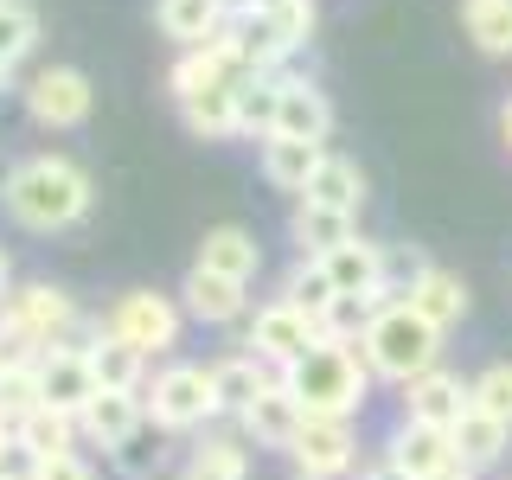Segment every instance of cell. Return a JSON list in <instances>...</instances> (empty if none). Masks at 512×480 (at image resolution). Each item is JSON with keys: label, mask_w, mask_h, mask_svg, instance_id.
I'll list each match as a JSON object with an SVG mask.
<instances>
[{"label": "cell", "mask_w": 512, "mask_h": 480, "mask_svg": "<svg viewBox=\"0 0 512 480\" xmlns=\"http://www.w3.org/2000/svg\"><path fill=\"white\" fill-rule=\"evenodd\" d=\"M0 205H7V218L20 224V231L52 237V231H71V224L90 218L96 186L71 154H32L0 180Z\"/></svg>", "instance_id": "1"}, {"label": "cell", "mask_w": 512, "mask_h": 480, "mask_svg": "<svg viewBox=\"0 0 512 480\" xmlns=\"http://www.w3.org/2000/svg\"><path fill=\"white\" fill-rule=\"evenodd\" d=\"M282 384H288V397H295L308 416H359L365 391H372V372H365L359 346L320 340V346H308L295 365H288Z\"/></svg>", "instance_id": "2"}, {"label": "cell", "mask_w": 512, "mask_h": 480, "mask_svg": "<svg viewBox=\"0 0 512 480\" xmlns=\"http://www.w3.org/2000/svg\"><path fill=\"white\" fill-rule=\"evenodd\" d=\"M359 359L372 378H391V384H410L423 372L442 365V333L429 327L423 314H410L404 301H384V308L365 320L359 333Z\"/></svg>", "instance_id": "3"}, {"label": "cell", "mask_w": 512, "mask_h": 480, "mask_svg": "<svg viewBox=\"0 0 512 480\" xmlns=\"http://www.w3.org/2000/svg\"><path fill=\"white\" fill-rule=\"evenodd\" d=\"M141 410H148V423H154V429H167V436L205 429V423L218 416L212 365H160V372L141 384Z\"/></svg>", "instance_id": "4"}, {"label": "cell", "mask_w": 512, "mask_h": 480, "mask_svg": "<svg viewBox=\"0 0 512 480\" xmlns=\"http://www.w3.org/2000/svg\"><path fill=\"white\" fill-rule=\"evenodd\" d=\"M180 301L173 295H154V288H128L116 295V308L103 314V333H116L122 346H135L141 359H160V352L180 346Z\"/></svg>", "instance_id": "5"}, {"label": "cell", "mask_w": 512, "mask_h": 480, "mask_svg": "<svg viewBox=\"0 0 512 480\" xmlns=\"http://www.w3.org/2000/svg\"><path fill=\"white\" fill-rule=\"evenodd\" d=\"M0 327L26 333L32 346H71L77 333V301L64 295L52 282H26V288H7V301H0Z\"/></svg>", "instance_id": "6"}, {"label": "cell", "mask_w": 512, "mask_h": 480, "mask_svg": "<svg viewBox=\"0 0 512 480\" xmlns=\"http://www.w3.org/2000/svg\"><path fill=\"white\" fill-rule=\"evenodd\" d=\"M288 461H295V474H308V480L359 474V429H352V416H308L301 436L288 442Z\"/></svg>", "instance_id": "7"}, {"label": "cell", "mask_w": 512, "mask_h": 480, "mask_svg": "<svg viewBox=\"0 0 512 480\" xmlns=\"http://www.w3.org/2000/svg\"><path fill=\"white\" fill-rule=\"evenodd\" d=\"M90 103H96V90L77 64H45V71L26 77V116L39 128H84Z\"/></svg>", "instance_id": "8"}, {"label": "cell", "mask_w": 512, "mask_h": 480, "mask_svg": "<svg viewBox=\"0 0 512 480\" xmlns=\"http://www.w3.org/2000/svg\"><path fill=\"white\" fill-rule=\"evenodd\" d=\"M256 359L269 365V372H288V365L301 359L308 346H320V320L314 314H301L295 301H269V308H256L250 314V340H244Z\"/></svg>", "instance_id": "9"}, {"label": "cell", "mask_w": 512, "mask_h": 480, "mask_svg": "<svg viewBox=\"0 0 512 480\" xmlns=\"http://www.w3.org/2000/svg\"><path fill=\"white\" fill-rule=\"evenodd\" d=\"M32 378H39L45 410H64V416H77L96 397V372H90L84 346H45L39 365H32Z\"/></svg>", "instance_id": "10"}, {"label": "cell", "mask_w": 512, "mask_h": 480, "mask_svg": "<svg viewBox=\"0 0 512 480\" xmlns=\"http://www.w3.org/2000/svg\"><path fill=\"white\" fill-rule=\"evenodd\" d=\"M468 410H474L468 378H461V372H448V365H436V372H423V378H410V384H404V423L455 429Z\"/></svg>", "instance_id": "11"}, {"label": "cell", "mask_w": 512, "mask_h": 480, "mask_svg": "<svg viewBox=\"0 0 512 480\" xmlns=\"http://www.w3.org/2000/svg\"><path fill=\"white\" fill-rule=\"evenodd\" d=\"M237 84H250L244 77V64H237L224 45H186L180 58L167 64V90H173V103H192V96H205V90H237Z\"/></svg>", "instance_id": "12"}, {"label": "cell", "mask_w": 512, "mask_h": 480, "mask_svg": "<svg viewBox=\"0 0 512 480\" xmlns=\"http://www.w3.org/2000/svg\"><path fill=\"white\" fill-rule=\"evenodd\" d=\"M320 269H327L333 295H359L372 301V308H384V244H372V237H346L340 250L314 256Z\"/></svg>", "instance_id": "13"}, {"label": "cell", "mask_w": 512, "mask_h": 480, "mask_svg": "<svg viewBox=\"0 0 512 480\" xmlns=\"http://www.w3.org/2000/svg\"><path fill=\"white\" fill-rule=\"evenodd\" d=\"M180 314L205 320V327H231V320L250 314V282H231V276H212V269L192 263L186 282H180Z\"/></svg>", "instance_id": "14"}, {"label": "cell", "mask_w": 512, "mask_h": 480, "mask_svg": "<svg viewBox=\"0 0 512 480\" xmlns=\"http://www.w3.org/2000/svg\"><path fill=\"white\" fill-rule=\"evenodd\" d=\"M269 135L320 141V148H327V135H333V103H327V90L308 84V77H282V103H276V128H269Z\"/></svg>", "instance_id": "15"}, {"label": "cell", "mask_w": 512, "mask_h": 480, "mask_svg": "<svg viewBox=\"0 0 512 480\" xmlns=\"http://www.w3.org/2000/svg\"><path fill=\"white\" fill-rule=\"evenodd\" d=\"M148 423V410H141V391H96L84 410H77V436L90 448H122L135 429Z\"/></svg>", "instance_id": "16"}, {"label": "cell", "mask_w": 512, "mask_h": 480, "mask_svg": "<svg viewBox=\"0 0 512 480\" xmlns=\"http://www.w3.org/2000/svg\"><path fill=\"white\" fill-rule=\"evenodd\" d=\"M237 423H244V436H250L256 448H282V455H288V442L301 436V423H308V410H301L295 397H288V384L276 378V384H269V391L256 397V404H250L244 416H237Z\"/></svg>", "instance_id": "17"}, {"label": "cell", "mask_w": 512, "mask_h": 480, "mask_svg": "<svg viewBox=\"0 0 512 480\" xmlns=\"http://www.w3.org/2000/svg\"><path fill=\"white\" fill-rule=\"evenodd\" d=\"M282 372H269L256 352H224V359L212 365V397H218V416H244L256 397L269 391Z\"/></svg>", "instance_id": "18"}, {"label": "cell", "mask_w": 512, "mask_h": 480, "mask_svg": "<svg viewBox=\"0 0 512 480\" xmlns=\"http://www.w3.org/2000/svg\"><path fill=\"white\" fill-rule=\"evenodd\" d=\"M199 269L231 276V282H256L263 276V244H256L244 224H218V231H205V244H199Z\"/></svg>", "instance_id": "19"}, {"label": "cell", "mask_w": 512, "mask_h": 480, "mask_svg": "<svg viewBox=\"0 0 512 480\" xmlns=\"http://www.w3.org/2000/svg\"><path fill=\"white\" fill-rule=\"evenodd\" d=\"M384 455H391L410 480H429V474L455 468V442H448V429H429V423H397V436H391Z\"/></svg>", "instance_id": "20"}, {"label": "cell", "mask_w": 512, "mask_h": 480, "mask_svg": "<svg viewBox=\"0 0 512 480\" xmlns=\"http://www.w3.org/2000/svg\"><path fill=\"white\" fill-rule=\"evenodd\" d=\"M224 20H231L224 0H160V7H154V26L167 32L180 52H186V45H212L224 32Z\"/></svg>", "instance_id": "21"}, {"label": "cell", "mask_w": 512, "mask_h": 480, "mask_svg": "<svg viewBox=\"0 0 512 480\" xmlns=\"http://www.w3.org/2000/svg\"><path fill=\"white\" fill-rule=\"evenodd\" d=\"M327 160V148L320 141H288V135H263V180L276 186V192H308L314 180V167Z\"/></svg>", "instance_id": "22"}, {"label": "cell", "mask_w": 512, "mask_h": 480, "mask_svg": "<svg viewBox=\"0 0 512 480\" xmlns=\"http://www.w3.org/2000/svg\"><path fill=\"white\" fill-rule=\"evenodd\" d=\"M404 308L423 314L436 333H448V327H461V314H468V282H461L455 269H429V276L404 295Z\"/></svg>", "instance_id": "23"}, {"label": "cell", "mask_w": 512, "mask_h": 480, "mask_svg": "<svg viewBox=\"0 0 512 480\" xmlns=\"http://www.w3.org/2000/svg\"><path fill=\"white\" fill-rule=\"evenodd\" d=\"M448 442H455V461L468 474H487L493 461H506V448H512V429L506 423H493L487 410H468L455 429H448Z\"/></svg>", "instance_id": "24"}, {"label": "cell", "mask_w": 512, "mask_h": 480, "mask_svg": "<svg viewBox=\"0 0 512 480\" xmlns=\"http://www.w3.org/2000/svg\"><path fill=\"white\" fill-rule=\"evenodd\" d=\"M308 205H327V212H346V218H359V205H365V173H359V160H346V154H327L314 167V180L308 192H301Z\"/></svg>", "instance_id": "25"}, {"label": "cell", "mask_w": 512, "mask_h": 480, "mask_svg": "<svg viewBox=\"0 0 512 480\" xmlns=\"http://www.w3.org/2000/svg\"><path fill=\"white\" fill-rule=\"evenodd\" d=\"M84 359L96 372V391H141V384H148V359H141L135 346H122L116 333H103V327H96V340L84 346Z\"/></svg>", "instance_id": "26"}, {"label": "cell", "mask_w": 512, "mask_h": 480, "mask_svg": "<svg viewBox=\"0 0 512 480\" xmlns=\"http://www.w3.org/2000/svg\"><path fill=\"white\" fill-rule=\"evenodd\" d=\"M288 237H295L301 256H327V250H340L346 237H359V218L327 212V205H308V199H301L295 212H288Z\"/></svg>", "instance_id": "27"}, {"label": "cell", "mask_w": 512, "mask_h": 480, "mask_svg": "<svg viewBox=\"0 0 512 480\" xmlns=\"http://www.w3.org/2000/svg\"><path fill=\"white\" fill-rule=\"evenodd\" d=\"M186 480H250V448L244 436H199V448H192L186 461Z\"/></svg>", "instance_id": "28"}, {"label": "cell", "mask_w": 512, "mask_h": 480, "mask_svg": "<svg viewBox=\"0 0 512 480\" xmlns=\"http://www.w3.org/2000/svg\"><path fill=\"white\" fill-rule=\"evenodd\" d=\"M461 32L487 58H512V0H461Z\"/></svg>", "instance_id": "29"}, {"label": "cell", "mask_w": 512, "mask_h": 480, "mask_svg": "<svg viewBox=\"0 0 512 480\" xmlns=\"http://www.w3.org/2000/svg\"><path fill=\"white\" fill-rule=\"evenodd\" d=\"M244 13L269 20V32L282 39V52H301V45L314 39V26H320V7H314V0H250Z\"/></svg>", "instance_id": "30"}, {"label": "cell", "mask_w": 512, "mask_h": 480, "mask_svg": "<svg viewBox=\"0 0 512 480\" xmlns=\"http://www.w3.org/2000/svg\"><path fill=\"white\" fill-rule=\"evenodd\" d=\"M180 122H186L199 141H231V135H237V90H205V96H192V103H180Z\"/></svg>", "instance_id": "31"}, {"label": "cell", "mask_w": 512, "mask_h": 480, "mask_svg": "<svg viewBox=\"0 0 512 480\" xmlns=\"http://www.w3.org/2000/svg\"><path fill=\"white\" fill-rule=\"evenodd\" d=\"M13 436H20V442L32 448V455H45V461H52V455H71V448L84 442V436H77V416H64V410H45V404L32 410L26 423L13 429Z\"/></svg>", "instance_id": "32"}, {"label": "cell", "mask_w": 512, "mask_h": 480, "mask_svg": "<svg viewBox=\"0 0 512 480\" xmlns=\"http://www.w3.org/2000/svg\"><path fill=\"white\" fill-rule=\"evenodd\" d=\"M109 455H116V474L122 480H154L160 468H167V429H154V423H141L135 436H128L122 448H109Z\"/></svg>", "instance_id": "33"}, {"label": "cell", "mask_w": 512, "mask_h": 480, "mask_svg": "<svg viewBox=\"0 0 512 480\" xmlns=\"http://www.w3.org/2000/svg\"><path fill=\"white\" fill-rule=\"evenodd\" d=\"M32 45H39V13H32L26 0H0V77H7L13 64H26Z\"/></svg>", "instance_id": "34"}, {"label": "cell", "mask_w": 512, "mask_h": 480, "mask_svg": "<svg viewBox=\"0 0 512 480\" xmlns=\"http://www.w3.org/2000/svg\"><path fill=\"white\" fill-rule=\"evenodd\" d=\"M276 103H282V77L237 84V135H269L276 128Z\"/></svg>", "instance_id": "35"}, {"label": "cell", "mask_w": 512, "mask_h": 480, "mask_svg": "<svg viewBox=\"0 0 512 480\" xmlns=\"http://www.w3.org/2000/svg\"><path fill=\"white\" fill-rule=\"evenodd\" d=\"M282 301H295L301 314H314V320H320V314H327V308H333V301H340V295H333L327 269H320L314 256H301V263L288 269V282H282Z\"/></svg>", "instance_id": "36"}, {"label": "cell", "mask_w": 512, "mask_h": 480, "mask_svg": "<svg viewBox=\"0 0 512 480\" xmlns=\"http://www.w3.org/2000/svg\"><path fill=\"white\" fill-rule=\"evenodd\" d=\"M468 397H474V410H487L493 423L512 429V359H493L480 378H468Z\"/></svg>", "instance_id": "37"}, {"label": "cell", "mask_w": 512, "mask_h": 480, "mask_svg": "<svg viewBox=\"0 0 512 480\" xmlns=\"http://www.w3.org/2000/svg\"><path fill=\"white\" fill-rule=\"evenodd\" d=\"M429 269H436V263H429L416 244H410V250H391V244H384V301H404L410 288L429 276Z\"/></svg>", "instance_id": "38"}, {"label": "cell", "mask_w": 512, "mask_h": 480, "mask_svg": "<svg viewBox=\"0 0 512 480\" xmlns=\"http://www.w3.org/2000/svg\"><path fill=\"white\" fill-rule=\"evenodd\" d=\"M378 308L372 301H359V295H340L327 314H320V340H346V346H359V333H365V320H372Z\"/></svg>", "instance_id": "39"}, {"label": "cell", "mask_w": 512, "mask_h": 480, "mask_svg": "<svg viewBox=\"0 0 512 480\" xmlns=\"http://www.w3.org/2000/svg\"><path fill=\"white\" fill-rule=\"evenodd\" d=\"M39 404H45V397H39V378H32V372H0V423L20 429Z\"/></svg>", "instance_id": "40"}, {"label": "cell", "mask_w": 512, "mask_h": 480, "mask_svg": "<svg viewBox=\"0 0 512 480\" xmlns=\"http://www.w3.org/2000/svg\"><path fill=\"white\" fill-rule=\"evenodd\" d=\"M39 474H45V455H32L20 436L0 448V480H39Z\"/></svg>", "instance_id": "41"}, {"label": "cell", "mask_w": 512, "mask_h": 480, "mask_svg": "<svg viewBox=\"0 0 512 480\" xmlns=\"http://www.w3.org/2000/svg\"><path fill=\"white\" fill-rule=\"evenodd\" d=\"M39 480H96V468H90L84 448H71V455H52V461H45Z\"/></svg>", "instance_id": "42"}, {"label": "cell", "mask_w": 512, "mask_h": 480, "mask_svg": "<svg viewBox=\"0 0 512 480\" xmlns=\"http://www.w3.org/2000/svg\"><path fill=\"white\" fill-rule=\"evenodd\" d=\"M359 480H410V474L397 468L391 455H378V461H365V468H359Z\"/></svg>", "instance_id": "43"}, {"label": "cell", "mask_w": 512, "mask_h": 480, "mask_svg": "<svg viewBox=\"0 0 512 480\" xmlns=\"http://www.w3.org/2000/svg\"><path fill=\"white\" fill-rule=\"evenodd\" d=\"M429 480H480V474H468V468L455 461V468H442V474H429Z\"/></svg>", "instance_id": "44"}, {"label": "cell", "mask_w": 512, "mask_h": 480, "mask_svg": "<svg viewBox=\"0 0 512 480\" xmlns=\"http://www.w3.org/2000/svg\"><path fill=\"white\" fill-rule=\"evenodd\" d=\"M500 135H506V148H512V96H506V109H500Z\"/></svg>", "instance_id": "45"}, {"label": "cell", "mask_w": 512, "mask_h": 480, "mask_svg": "<svg viewBox=\"0 0 512 480\" xmlns=\"http://www.w3.org/2000/svg\"><path fill=\"white\" fill-rule=\"evenodd\" d=\"M7 276H13V263H7V250H0V295H7Z\"/></svg>", "instance_id": "46"}, {"label": "cell", "mask_w": 512, "mask_h": 480, "mask_svg": "<svg viewBox=\"0 0 512 480\" xmlns=\"http://www.w3.org/2000/svg\"><path fill=\"white\" fill-rule=\"evenodd\" d=\"M13 442V423H0V448H7Z\"/></svg>", "instance_id": "47"}, {"label": "cell", "mask_w": 512, "mask_h": 480, "mask_svg": "<svg viewBox=\"0 0 512 480\" xmlns=\"http://www.w3.org/2000/svg\"><path fill=\"white\" fill-rule=\"evenodd\" d=\"M295 480H308V474H295Z\"/></svg>", "instance_id": "48"}]
</instances>
